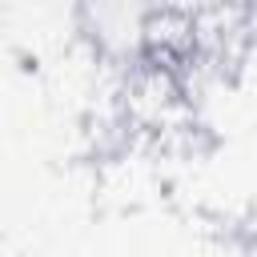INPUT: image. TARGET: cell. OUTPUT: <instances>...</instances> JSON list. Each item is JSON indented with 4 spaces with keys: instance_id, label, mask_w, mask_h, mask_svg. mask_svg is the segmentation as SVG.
I'll list each match as a JSON object with an SVG mask.
<instances>
[{
    "instance_id": "6da1fadb",
    "label": "cell",
    "mask_w": 257,
    "mask_h": 257,
    "mask_svg": "<svg viewBox=\"0 0 257 257\" xmlns=\"http://www.w3.org/2000/svg\"><path fill=\"white\" fill-rule=\"evenodd\" d=\"M80 32L116 68H153L169 48L165 0H80Z\"/></svg>"
}]
</instances>
